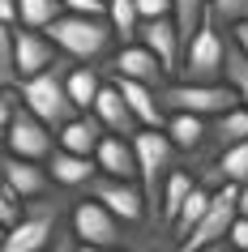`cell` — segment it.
I'll return each mask as SVG.
<instances>
[{
    "label": "cell",
    "mask_w": 248,
    "mask_h": 252,
    "mask_svg": "<svg viewBox=\"0 0 248 252\" xmlns=\"http://www.w3.org/2000/svg\"><path fill=\"white\" fill-rule=\"evenodd\" d=\"M133 158H137V184H142L145 197V222H163V184L171 175V162H176V146L158 128H137L133 133Z\"/></svg>",
    "instance_id": "6da1fadb"
},
{
    "label": "cell",
    "mask_w": 248,
    "mask_h": 252,
    "mask_svg": "<svg viewBox=\"0 0 248 252\" xmlns=\"http://www.w3.org/2000/svg\"><path fill=\"white\" fill-rule=\"evenodd\" d=\"M47 39H52L56 52H65L73 64H90V60H103L111 52V26H107V17H77V13H60L52 26L43 30Z\"/></svg>",
    "instance_id": "7a4b0ae2"
},
{
    "label": "cell",
    "mask_w": 248,
    "mask_h": 252,
    "mask_svg": "<svg viewBox=\"0 0 248 252\" xmlns=\"http://www.w3.org/2000/svg\"><path fill=\"white\" fill-rule=\"evenodd\" d=\"M73 64V60H60V64L43 68V73H35V77L17 81V98H22V107H26L30 116H39L47 128H65L73 116H81L77 107L69 103V90H65V68Z\"/></svg>",
    "instance_id": "3957f363"
},
{
    "label": "cell",
    "mask_w": 248,
    "mask_h": 252,
    "mask_svg": "<svg viewBox=\"0 0 248 252\" xmlns=\"http://www.w3.org/2000/svg\"><path fill=\"white\" fill-rule=\"evenodd\" d=\"M158 107L167 116H201V120H214L222 111H231L235 103V90L227 81H214V86H193V81H167L158 90Z\"/></svg>",
    "instance_id": "277c9868"
},
{
    "label": "cell",
    "mask_w": 248,
    "mask_h": 252,
    "mask_svg": "<svg viewBox=\"0 0 248 252\" xmlns=\"http://www.w3.org/2000/svg\"><path fill=\"white\" fill-rule=\"evenodd\" d=\"M65 226V210L56 205L52 197L26 201L22 205V218L13 226H4V239H0V252H43L47 239Z\"/></svg>",
    "instance_id": "5b68a950"
},
{
    "label": "cell",
    "mask_w": 248,
    "mask_h": 252,
    "mask_svg": "<svg viewBox=\"0 0 248 252\" xmlns=\"http://www.w3.org/2000/svg\"><path fill=\"white\" fill-rule=\"evenodd\" d=\"M227 43L231 39H222V30L214 26V17L206 13L201 30H197L193 43L184 47L180 81H193V86H214V81H222V73H227Z\"/></svg>",
    "instance_id": "8992f818"
},
{
    "label": "cell",
    "mask_w": 248,
    "mask_h": 252,
    "mask_svg": "<svg viewBox=\"0 0 248 252\" xmlns=\"http://www.w3.org/2000/svg\"><path fill=\"white\" fill-rule=\"evenodd\" d=\"M69 231L81 248H124V222L116 214H107L99 201H77L69 214Z\"/></svg>",
    "instance_id": "52a82bcc"
},
{
    "label": "cell",
    "mask_w": 248,
    "mask_h": 252,
    "mask_svg": "<svg viewBox=\"0 0 248 252\" xmlns=\"http://www.w3.org/2000/svg\"><path fill=\"white\" fill-rule=\"evenodd\" d=\"M240 184H218L214 188V197H210V210L206 218L193 226V235L184 239L176 252H197V248H206V244H218V239H227V231H231V222L240 218Z\"/></svg>",
    "instance_id": "ba28073f"
},
{
    "label": "cell",
    "mask_w": 248,
    "mask_h": 252,
    "mask_svg": "<svg viewBox=\"0 0 248 252\" xmlns=\"http://www.w3.org/2000/svg\"><path fill=\"white\" fill-rule=\"evenodd\" d=\"M4 146L9 158H26V162H47L56 154V133L43 124L39 116H30L26 107H17L9 128H4Z\"/></svg>",
    "instance_id": "9c48e42d"
},
{
    "label": "cell",
    "mask_w": 248,
    "mask_h": 252,
    "mask_svg": "<svg viewBox=\"0 0 248 252\" xmlns=\"http://www.w3.org/2000/svg\"><path fill=\"white\" fill-rule=\"evenodd\" d=\"M86 188H90V201H99L107 214H116L124 226L145 222V197H142V184H133V180H111V175H94Z\"/></svg>",
    "instance_id": "30bf717a"
},
{
    "label": "cell",
    "mask_w": 248,
    "mask_h": 252,
    "mask_svg": "<svg viewBox=\"0 0 248 252\" xmlns=\"http://www.w3.org/2000/svg\"><path fill=\"white\" fill-rule=\"evenodd\" d=\"M137 43H142L145 52L163 64V73H167V77H171V73H180V64H184V39H180V30H176V22H171V17L142 22Z\"/></svg>",
    "instance_id": "8fae6325"
},
{
    "label": "cell",
    "mask_w": 248,
    "mask_h": 252,
    "mask_svg": "<svg viewBox=\"0 0 248 252\" xmlns=\"http://www.w3.org/2000/svg\"><path fill=\"white\" fill-rule=\"evenodd\" d=\"M56 64V47L43 30H26V26H13V73L17 81L35 77L43 68Z\"/></svg>",
    "instance_id": "7c38bea8"
},
{
    "label": "cell",
    "mask_w": 248,
    "mask_h": 252,
    "mask_svg": "<svg viewBox=\"0 0 248 252\" xmlns=\"http://www.w3.org/2000/svg\"><path fill=\"white\" fill-rule=\"evenodd\" d=\"M0 175H4V184H9V192L17 197V205H26V201H39V197H47V188H52V175H47V162L4 158V162H0Z\"/></svg>",
    "instance_id": "4fadbf2b"
},
{
    "label": "cell",
    "mask_w": 248,
    "mask_h": 252,
    "mask_svg": "<svg viewBox=\"0 0 248 252\" xmlns=\"http://www.w3.org/2000/svg\"><path fill=\"white\" fill-rule=\"evenodd\" d=\"M111 73L124 81H142V86H150V90H163L167 86V73H163V64H158L154 56L145 52L142 43H129V47H120L116 56H111Z\"/></svg>",
    "instance_id": "5bb4252c"
},
{
    "label": "cell",
    "mask_w": 248,
    "mask_h": 252,
    "mask_svg": "<svg viewBox=\"0 0 248 252\" xmlns=\"http://www.w3.org/2000/svg\"><path fill=\"white\" fill-rule=\"evenodd\" d=\"M248 137V111L244 107H231V111H222V116L206 120V141H201V158H218L227 146H235V141H244Z\"/></svg>",
    "instance_id": "9a60e30c"
},
{
    "label": "cell",
    "mask_w": 248,
    "mask_h": 252,
    "mask_svg": "<svg viewBox=\"0 0 248 252\" xmlns=\"http://www.w3.org/2000/svg\"><path fill=\"white\" fill-rule=\"evenodd\" d=\"M94 167H99V175H111V180H133V184H137L133 137H111V133H103V137H99V146H94Z\"/></svg>",
    "instance_id": "2e32d148"
},
{
    "label": "cell",
    "mask_w": 248,
    "mask_h": 252,
    "mask_svg": "<svg viewBox=\"0 0 248 252\" xmlns=\"http://www.w3.org/2000/svg\"><path fill=\"white\" fill-rule=\"evenodd\" d=\"M90 116L103 124V133H111V137H133L142 124L133 120V111H129V103L120 98V90L116 86H107L103 81V90H99V98H94V107H90Z\"/></svg>",
    "instance_id": "e0dca14e"
},
{
    "label": "cell",
    "mask_w": 248,
    "mask_h": 252,
    "mask_svg": "<svg viewBox=\"0 0 248 252\" xmlns=\"http://www.w3.org/2000/svg\"><path fill=\"white\" fill-rule=\"evenodd\" d=\"M111 86L120 90V98L129 103L133 120H137L142 128H158V133H163V124H167V111L158 107V90H150V86H142V81H124V77H116Z\"/></svg>",
    "instance_id": "ac0fdd59"
},
{
    "label": "cell",
    "mask_w": 248,
    "mask_h": 252,
    "mask_svg": "<svg viewBox=\"0 0 248 252\" xmlns=\"http://www.w3.org/2000/svg\"><path fill=\"white\" fill-rule=\"evenodd\" d=\"M99 137H103V124H99L90 111H81V116L69 120L65 128H56V150H65V154H81V158H94Z\"/></svg>",
    "instance_id": "d6986e66"
},
{
    "label": "cell",
    "mask_w": 248,
    "mask_h": 252,
    "mask_svg": "<svg viewBox=\"0 0 248 252\" xmlns=\"http://www.w3.org/2000/svg\"><path fill=\"white\" fill-rule=\"evenodd\" d=\"M201 184H248V137L244 141H235V146H227L218 154V158L206 167V175H201Z\"/></svg>",
    "instance_id": "ffe728a7"
},
{
    "label": "cell",
    "mask_w": 248,
    "mask_h": 252,
    "mask_svg": "<svg viewBox=\"0 0 248 252\" xmlns=\"http://www.w3.org/2000/svg\"><path fill=\"white\" fill-rule=\"evenodd\" d=\"M47 175H52L56 188H86L99 175L94 158H81V154H65V150H56L52 158H47Z\"/></svg>",
    "instance_id": "44dd1931"
},
{
    "label": "cell",
    "mask_w": 248,
    "mask_h": 252,
    "mask_svg": "<svg viewBox=\"0 0 248 252\" xmlns=\"http://www.w3.org/2000/svg\"><path fill=\"white\" fill-rule=\"evenodd\" d=\"M65 90H69V103L77 107V111H90L99 90H103V81H99V68L90 64H69L65 68Z\"/></svg>",
    "instance_id": "7402d4cb"
},
{
    "label": "cell",
    "mask_w": 248,
    "mask_h": 252,
    "mask_svg": "<svg viewBox=\"0 0 248 252\" xmlns=\"http://www.w3.org/2000/svg\"><path fill=\"white\" fill-rule=\"evenodd\" d=\"M163 137H167L176 150H184V154H197L201 141H206V120L201 116H167Z\"/></svg>",
    "instance_id": "603a6c76"
},
{
    "label": "cell",
    "mask_w": 248,
    "mask_h": 252,
    "mask_svg": "<svg viewBox=\"0 0 248 252\" xmlns=\"http://www.w3.org/2000/svg\"><path fill=\"white\" fill-rule=\"evenodd\" d=\"M210 197H214V188H206L201 180H197V188L188 192V201L180 205V214H176V222H171V235L180 239V244H184L188 235H193V226L201 222V218H206V210H210Z\"/></svg>",
    "instance_id": "cb8c5ba5"
},
{
    "label": "cell",
    "mask_w": 248,
    "mask_h": 252,
    "mask_svg": "<svg viewBox=\"0 0 248 252\" xmlns=\"http://www.w3.org/2000/svg\"><path fill=\"white\" fill-rule=\"evenodd\" d=\"M197 188V175L193 171H180V167H171L167 184H163V205H158V214H163V226L176 222V214H180V205L188 201V192Z\"/></svg>",
    "instance_id": "d4e9b609"
},
{
    "label": "cell",
    "mask_w": 248,
    "mask_h": 252,
    "mask_svg": "<svg viewBox=\"0 0 248 252\" xmlns=\"http://www.w3.org/2000/svg\"><path fill=\"white\" fill-rule=\"evenodd\" d=\"M107 26L116 34L120 47L137 43V30H142V17H137V0H107Z\"/></svg>",
    "instance_id": "484cf974"
},
{
    "label": "cell",
    "mask_w": 248,
    "mask_h": 252,
    "mask_svg": "<svg viewBox=\"0 0 248 252\" xmlns=\"http://www.w3.org/2000/svg\"><path fill=\"white\" fill-rule=\"evenodd\" d=\"M206 13H210V0H171V22H176V30H180L184 47H188L193 34L201 30Z\"/></svg>",
    "instance_id": "4316f807"
},
{
    "label": "cell",
    "mask_w": 248,
    "mask_h": 252,
    "mask_svg": "<svg viewBox=\"0 0 248 252\" xmlns=\"http://www.w3.org/2000/svg\"><path fill=\"white\" fill-rule=\"evenodd\" d=\"M60 13V0H17V26L26 30H47Z\"/></svg>",
    "instance_id": "83f0119b"
},
{
    "label": "cell",
    "mask_w": 248,
    "mask_h": 252,
    "mask_svg": "<svg viewBox=\"0 0 248 252\" xmlns=\"http://www.w3.org/2000/svg\"><path fill=\"white\" fill-rule=\"evenodd\" d=\"M222 81L235 90V103L248 111V60L235 43H227V73H222Z\"/></svg>",
    "instance_id": "f1b7e54d"
},
{
    "label": "cell",
    "mask_w": 248,
    "mask_h": 252,
    "mask_svg": "<svg viewBox=\"0 0 248 252\" xmlns=\"http://www.w3.org/2000/svg\"><path fill=\"white\" fill-rule=\"evenodd\" d=\"M210 17H214V26H218V30L231 34L235 26H244V22H248V0H210Z\"/></svg>",
    "instance_id": "f546056e"
},
{
    "label": "cell",
    "mask_w": 248,
    "mask_h": 252,
    "mask_svg": "<svg viewBox=\"0 0 248 252\" xmlns=\"http://www.w3.org/2000/svg\"><path fill=\"white\" fill-rule=\"evenodd\" d=\"M0 86H17V73H13V26H0Z\"/></svg>",
    "instance_id": "4dcf8cb0"
},
{
    "label": "cell",
    "mask_w": 248,
    "mask_h": 252,
    "mask_svg": "<svg viewBox=\"0 0 248 252\" xmlns=\"http://www.w3.org/2000/svg\"><path fill=\"white\" fill-rule=\"evenodd\" d=\"M60 9L77 17H107V0H60Z\"/></svg>",
    "instance_id": "1f68e13d"
},
{
    "label": "cell",
    "mask_w": 248,
    "mask_h": 252,
    "mask_svg": "<svg viewBox=\"0 0 248 252\" xmlns=\"http://www.w3.org/2000/svg\"><path fill=\"white\" fill-rule=\"evenodd\" d=\"M17 218H22V205H17V197L9 192L4 175H0V222H4V226H13Z\"/></svg>",
    "instance_id": "d6a6232c"
},
{
    "label": "cell",
    "mask_w": 248,
    "mask_h": 252,
    "mask_svg": "<svg viewBox=\"0 0 248 252\" xmlns=\"http://www.w3.org/2000/svg\"><path fill=\"white\" fill-rule=\"evenodd\" d=\"M17 107H22V98H17V86H0V133L9 128V120H13Z\"/></svg>",
    "instance_id": "836d02e7"
},
{
    "label": "cell",
    "mask_w": 248,
    "mask_h": 252,
    "mask_svg": "<svg viewBox=\"0 0 248 252\" xmlns=\"http://www.w3.org/2000/svg\"><path fill=\"white\" fill-rule=\"evenodd\" d=\"M137 17H142V22L171 17V0H137Z\"/></svg>",
    "instance_id": "e575fe53"
},
{
    "label": "cell",
    "mask_w": 248,
    "mask_h": 252,
    "mask_svg": "<svg viewBox=\"0 0 248 252\" xmlns=\"http://www.w3.org/2000/svg\"><path fill=\"white\" fill-rule=\"evenodd\" d=\"M227 244H231V252H248V218H235V222H231Z\"/></svg>",
    "instance_id": "d590c367"
},
{
    "label": "cell",
    "mask_w": 248,
    "mask_h": 252,
    "mask_svg": "<svg viewBox=\"0 0 248 252\" xmlns=\"http://www.w3.org/2000/svg\"><path fill=\"white\" fill-rule=\"evenodd\" d=\"M43 252H77V239H73V231H65V226H60V231L47 239V248H43Z\"/></svg>",
    "instance_id": "8d00e7d4"
},
{
    "label": "cell",
    "mask_w": 248,
    "mask_h": 252,
    "mask_svg": "<svg viewBox=\"0 0 248 252\" xmlns=\"http://www.w3.org/2000/svg\"><path fill=\"white\" fill-rule=\"evenodd\" d=\"M0 26H17V0H0Z\"/></svg>",
    "instance_id": "74e56055"
},
{
    "label": "cell",
    "mask_w": 248,
    "mask_h": 252,
    "mask_svg": "<svg viewBox=\"0 0 248 252\" xmlns=\"http://www.w3.org/2000/svg\"><path fill=\"white\" fill-rule=\"evenodd\" d=\"M231 43L240 47V52H244V60H248V22H244V26H235V30H231Z\"/></svg>",
    "instance_id": "f35d334b"
},
{
    "label": "cell",
    "mask_w": 248,
    "mask_h": 252,
    "mask_svg": "<svg viewBox=\"0 0 248 252\" xmlns=\"http://www.w3.org/2000/svg\"><path fill=\"white\" fill-rule=\"evenodd\" d=\"M235 210H240V218H248V184H240V205Z\"/></svg>",
    "instance_id": "ab89813d"
},
{
    "label": "cell",
    "mask_w": 248,
    "mask_h": 252,
    "mask_svg": "<svg viewBox=\"0 0 248 252\" xmlns=\"http://www.w3.org/2000/svg\"><path fill=\"white\" fill-rule=\"evenodd\" d=\"M197 252H231V244H227V239H218V244H206V248H197Z\"/></svg>",
    "instance_id": "60d3db41"
},
{
    "label": "cell",
    "mask_w": 248,
    "mask_h": 252,
    "mask_svg": "<svg viewBox=\"0 0 248 252\" xmlns=\"http://www.w3.org/2000/svg\"><path fill=\"white\" fill-rule=\"evenodd\" d=\"M77 252H129V248H81L77 244Z\"/></svg>",
    "instance_id": "b9f144b4"
},
{
    "label": "cell",
    "mask_w": 248,
    "mask_h": 252,
    "mask_svg": "<svg viewBox=\"0 0 248 252\" xmlns=\"http://www.w3.org/2000/svg\"><path fill=\"white\" fill-rule=\"evenodd\" d=\"M9 158V146H4V133H0V162Z\"/></svg>",
    "instance_id": "7bdbcfd3"
},
{
    "label": "cell",
    "mask_w": 248,
    "mask_h": 252,
    "mask_svg": "<svg viewBox=\"0 0 248 252\" xmlns=\"http://www.w3.org/2000/svg\"><path fill=\"white\" fill-rule=\"evenodd\" d=\"M0 239H4V222H0Z\"/></svg>",
    "instance_id": "ee69618b"
}]
</instances>
